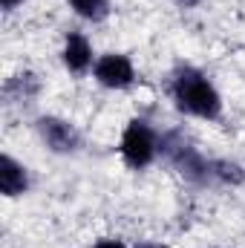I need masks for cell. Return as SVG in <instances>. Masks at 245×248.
Listing matches in <instances>:
<instances>
[{
    "instance_id": "cell-1",
    "label": "cell",
    "mask_w": 245,
    "mask_h": 248,
    "mask_svg": "<svg viewBox=\"0 0 245 248\" xmlns=\"http://www.w3.org/2000/svg\"><path fill=\"white\" fill-rule=\"evenodd\" d=\"M170 98L173 104L196 119H219L222 113V98L216 93V87L208 81L205 72L193 69V66H179L170 78Z\"/></svg>"
},
{
    "instance_id": "cell-2",
    "label": "cell",
    "mask_w": 245,
    "mask_h": 248,
    "mask_svg": "<svg viewBox=\"0 0 245 248\" xmlns=\"http://www.w3.org/2000/svg\"><path fill=\"white\" fill-rule=\"evenodd\" d=\"M159 153L190 182H208L211 179V162L184 139L182 133H165L159 136Z\"/></svg>"
},
{
    "instance_id": "cell-3",
    "label": "cell",
    "mask_w": 245,
    "mask_h": 248,
    "mask_svg": "<svg viewBox=\"0 0 245 248\" xmlns=\"http://www.w3.org/2000/svg\"><path fill=\"white\" fill-rule=\"evenodd\" d=\"M119 150H122V159H124L127 168L144 170V168L156 159V153H159V133H156L147 122L136 119V122L127 124V130L122 133Z\"/></svg>"
},
{
    "instance_id": "cell-4",
    "label": "cell",
    "mask_w": 245,
    "mask_h": 248,
    "mask_svg": "<svg viewBox=\"0 0 245 248\" xmlns=\"http://www.w3.org/2000/svg\"><path fill=\"white\" fill-rule=\"evenodd\" d=\"M92 75L101 87L107 90H127L133 81H136V66L133 61L122 55V52H107L101 58H95V66H92Z\"/></svg>"
},
{
    "instance_id": "cell-5",
    "label": "cell",
    "mask_w": 245,
    "mask_h": 248,
    "mask_svg": "<svg viewBox=\"0 0 245 248\" xmlns=\"http://www.w3.org/2000/svg\"><path fill=\"white\" fill-rule=\"evenodd\" d=\"M38 133L44 139V144L52 150V153H75L78 144H81V136L78 130L63 119H55V116H44L38 122Z\"/></svg>"
},
{
    "instance_id": "cell-6",
    "label": "cell",
    "mask_w": 245,
    "mask_h": 248,
    "mask_svg": "<svg viewBox=\"0 0 245 248\" xmlns=\"http://www.w3.org/2000/svg\"><path fill=\"white\" fill-rule=\"evenodd\" d=\"M61 58H63V66H66L69 72H75V75H84L87 69L95 66L92 46H90L87 35H81V32H69V35H66Z\"/></svg>"
},
{
    "instance_id": "cell-7",
    "label": "cell",
    "mask_w": 245,
    "mask_h": 248,
    "mask_svg": "<svg viewBox=\"0 0 245 248\" xmlns=\"http://www.w3.org/2000/svg\"><path fill=\"white\" fill-rule=\"evenodd\" d=\"M26 187H29V173H26V168H23L17 159H12V156L6 153V156L0 159V190H3V196L15 199V196L26 193Z\"/></svg>"
},
{
    "instance_id": "cell-8",
    "label": "cell",
    "mask_w": 245,
    "mask_h": 248,
    "mask_svg": "<svg viewBox=\"0 0 245 248\" xmlns=\"http://www.w3.org/2000/svg\"><path fill=\"white\" fill-rule=\"evenodd\" d=\"M69 6H72V12L78 17L92 20V23L104 20L107 12H110V0H69Z\"/></svg>"
},
{
    "instance_id": "cell-9",
    "label": "cell",
    "mask_w": 245,
    "mask_h": 248,
    "mask_svg": "<svg viewBox=\"0 0 245 248\" xmlns=\"http://www.w3.org/2000/svg\"><path fill=\"white\" fill-rule=\"evenodd\" d=\"M211 179H219V182H225V185H240L245 179V170L237 162L214 159V162H211Z\"/></svg>"
},
{
    "instance_id": "cell-10",
    "label": "cell",
    "mask_w": 245,
    "mask_h": 248,
    "mask_svg": "<svg viewBox=\"0 0 245 248\" xmlns=\"http://www.w3.org/2000/svg\"><path fill=\"white\" fill-rule=\"evenodd\" d=\"M90 248H127L124 243H119V240H104V243H95V246Z\"/></svg>"
},
{
    "instance_id": "cell-11",
    "label": "cell",
    "mask_w": 245,
    "mask_h": 248,
    "mask_svg": "<svg viewBox=\"0 0 245 248\" xmlns=\"http://www.w3.org/2000/svg\"><path fill=\"white\" fill-rule=\"evenodd\" d=\"M176 6H182V9H193V6H199L202 0H173Z\"/></svg>"
},
{
    "instance_id": "cell-12",
    "label": "cell",
    "mask_w": 245,
    "mask_h": 248,
    "mask_svg": "<svg viewBox=\"0 0 245 248\" xmlns=\"http://www.w3.org/2000/svg\"><path fill=\"white\" fill-rule=\"evenodd\" d=\"M20 3H23V0H3V9H6V12H12V9H17Z\"/></svg>"
},
{
    "instance_id": "cell-13",
    "label": "cell",
    "mask_w": 245,
    "mask_h": 248,
    "mask_svg": "<svg viewBox=\"0 0 245 248\" xmlns=\"http://www.w3.org/2000/svg\"><path fill=\"white\" fill-rule=\"evenodd\" d=\"M147 248H165V246H147Z\"/></svg>"
}]
</instances>
